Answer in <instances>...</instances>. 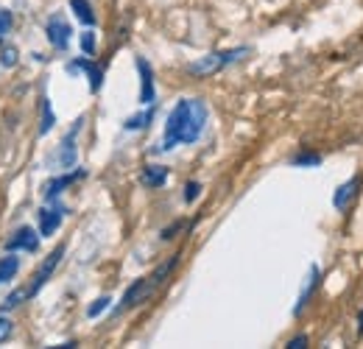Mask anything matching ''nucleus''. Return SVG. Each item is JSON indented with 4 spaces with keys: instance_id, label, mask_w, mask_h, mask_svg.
<instances>
[{
    "instance_id": "1",
    "label": "nucleus",
    "mask_w": 363,
    "mask_h": 349,
    "mask_svg": "<svg viewBox=\"0 0 363 349\" xmlns=\"http://www.w3.org/2000/svg\"><path fill=\"white\" fill-rule=\"evenodd\" d=\"M207 117H210V109H207V104L202 98H182V101H176V106L168 112L162 140H159V145L154 151L165 154V151H173L176 145H193L204 134Z\"/></svg>"
},
{
    "instance_id": "2",
    "label": "nucleus",
    "mask_w": 363,
    "mask_h": 349,
    "mask_svg": "<svg viewBox=\"0 0 363 349\" xmlns=\"http://www.w3.org/2000/svg\"><path fill=\"white\" fill-rule=\"evenodd\" d=\"M176 263H179V257H170L168 263H162L154 274H148V277H140V279H134L129 288H126V293H123V302H120V310H131V307H137V305H143V302H148L151 296H154V291L168 279V274L176 268Z\"/></svg>"
},
{
    "instance_id": "3",
    "label": "nucleus",
    "mask_w": 363,
    "mask_h": 349,
    "mask_svg": "<svg viewBox=\"0 0 363 349\" xmlns=\"http://www.w3.org/2000/svg\"><path fill=\"white\" fill-rule=\"evenodd\" d=\"M246 54H249L246 45H243V48H229V51H213V54H207V56L191 62V65H188V73L204 79V76H213V73H218V70H224V67L241 62Z\"/></svg>"
},
{
    "instance_id": "4",
    "label": "nucleus",
    "mask_w": 363,
    "mask_h": 349,
    "mask_svg": "<svg viewBox=\"0 0 363 349\" xmlns=\"http://www.w3.org/2000/svg\"><path fill=\"white\" fill-rule=\"evenodd\" d=\"M45 34H48V42L56 48V51H67L70 45V37H73V29L67 26V20L62 15H54L45 26Z\"/></svg>"
},
{
    "instance_id": "5",
    "label": "nucleus",
    "mask_w": 363,
    "mask_h": 349,
    "mask_svg": "<svg viewBox=\"0 0 363 349\" xmlns=\"http://www.w3.org/2000/svg\"><path fill=\"white\" fill-rule=\"evenodd\" d=\"M62 257H65V246H56V249H54V252L45 257V263L40 266V271H37L34 282L29 285V293H31V296H37V293H40V288H42V285L51 279V274L56 271V266L62 263Z\"/></svg>"
},
{
    "instance_id": "6",
    "label": "nucleus",
    "mask_w": 363,
    "mask_h": 349,
    "mask_svg": "<svg viewBox=\"0 0 363 349\" xmlns=\"http://www.w3.org/2000/svg\"><path fill=\"white\" fill-rule=\"evenodd\" d=\"M137 73H140V104L151 106L156 101V84H154V70L143 56H137Z\"/></svg>"
},
{
    "instance_id": "7",
    "label": "nucleus",
    "mask_w": 363,
    "mask_h": 349,
    "mask_svg": "<svg viewBox=\"0 0 363 349\" xmlns=\"http://www.w3.org/2000/svg\"><path fill=\"white\" fill-rule=\"evenodd\" d=\"M81 123H84V117H79L76 126L65 134V140H62V145H59V154H56L59 168H73V165H76V137H79V131H81Z\"/></svg>"
},
{
    "instance_id": "8",
    "label": "nucleus",
    "mask_w": 363,
    "mask_h": 349,
    "mask_svg": "<svg viewBox=\"0 0 363 349\" xmlns=\"http://www.w3.org/2000/svg\"><path fill=\"white\" fill-rule=\"evenodd\" d=\"M40 238L42 235H37V229H31V227H20L15 235H12V241L6 243V252H37L40 249Z\"/></svg>"
},
{
    "instance_id": "9",
    "label": "nucleus",
    "mask_w": 363,
    "mask_h": 349,
    "mask_svg": "<svg viewBox=\"0 0 363 349\" xmlns=\"http://www.w3.org/2000/svg\"><path fill=\"white\" fill-rule=\"evenodd\" d=\"M360 185H363V179L360 177H352V179H346L335 193H332V207L335 210H349V204L355 202V196H357V190H360Z\"/></svg>"
},
{
    "instance_id": "10",
    "label": "nucleus",
    "mask_w": 363,
    "mask_h": 349,
    "mask_svg": "<svg viewBox=\"0 0 363 349\" xmlns=\"http://www.w3.org/2000/svg\"><path fill=\"white\" fill-rule=\"evenodd\" d=\"M318 282H321V268H318V266H310V274H307V279H305V285H302V293H299V299H296V305H293V316H302V310L307 307V302H310V296L316 293Z\"/></svg>"
},
{
    "instance_id": "11",
    "label": "nucleus",
    "mask_w": 363,
    "mask_h": 349,
    "mask_svg": "<svg viewBox=\"0 0 363 349\" xmlns=\"http://www.w3.org/2000/svg\"><path fill=\"white\" fill-rule=\"evenodd\" d=\"M65 207H45L40 210V235L42 238H51L59 227H62V218H65Z\"/></svg>"
},
{
    "instance_id": "12",
    "label": "nucleus",
    "mask_w": 363,
    "mask_h": 349,
    "mask_svg": "<svg viewBox=\"0 0 363 349\" xmlns=\"http://www.w3.org/2000/svg\"><path fill=\"white\" fill-rule=\"evenodd\" d=\"M76 70H81V73L90 76V90H92V92L101 90V84H104V70H101L95 62H90V59H76V62L67 65V73H76Z\"/></svg>"
},
{
    "instance_id": "13",
    "label": "nucleus",
    "mask_w": 363,
    "mask_h": 349,
    "mask_svg": "<svg viewBox=\"0 0 363 349\" xmlns=\"http://www.w3.org/2000/svg\"><path fill=\"white\" fill-rule=\"evenodd\" d=\"M84 177V170H70V173H65V177H56V179H51L45 188H42V196L48 199V202H54L65 188H70L76 179H81Z\"/></svg>"
},
{
    "instance_id": "14",
    "label": "nucleus",
    "mask_w": 363,
    "mask_h": 349,
    "mask_svg": "<svg viewBox=\"0 0 363 349\" xmlns=\"http://www.w3.org/2000/svg\"><path fill=\"white\" fill-rule=\"evenodd\" d=\"M140 179H143V185L151 188V190H154V188H162V185L168 182V168H165V165H145Z\"/></svg>"
},
{
    "instance_id": "15",
    "label": "nucleus",
    "mask_w": 363,
    "mask_h": 349,
    "mask_svg": "<svg viewBox=\"0 0 363 349\" xmlns=\"http://www.w3.org/2000/svg\"><path fill=\"white\" fill-rule=\"evenodd\" d=\"M20 271V257H15V252H9L6 257H0V285L15 279Z\"/></svg>"
},
{
    "instance_id": "16",
    "label": "nucleus",
    "mask_w": 363,
    "mask_h": 349,
    "mask_svg": "<svg viewBox=\"0 0 363 349\" xmlns=\"http://www.w3.org/2000/svg\"><path fill=\"white\" fill-rule=\"evenodd\" d=\"M70 9H73V15H76L87 29L95 26V12H92V6H90V0H70Z\"/></svg>"
},
{
    "instance_id": "17",
    "label": "nucleus",
    "mask_w": 363,
    "mask_h": 349,
    "mask_svg": "<svg viewBox=\"0 0 363 349\" xmlns=\"http://www.w3.org/2000/svg\"><path fill=\"white\" fill-rule=\"evenodd\" d=\"M154 120V104L145 109V112H137V115H131V117H126V123H123V129L126 131H140V129H145L148 123Z\"/></svg>"
},
{
    "instance_id": "18",
    "label": "nucleus",
    "mask_w": 363,
    "mask_h": 349,
    "mask_svg": "<svg viewBox=\"0 0 363 349\" xmlns=\"http://www.w3.org/2000/svg\"><path fill=\"white\" fill-rule=\"evenodd\" d=\"M42 120H40V134H48L51 129H54V123H56V115H54V109H51V101L48 98H42Z\"/></svg>"
},
{
    "instance_id": "19",
    "label": "nucleus",
    "mask_w": 363,
    "mask_h": 349,
    "mask_svg": "<svg viewBox=\"0 0 363 349\" xmlns=\"http://www.w3.org/2000/svg\"><path fill=\"white\" fill-rule=\"evenodd\" d=\"M293 168H318L321 165V154H310V151H302L291 159Z\"/></svg>"
},
{
    "instance_id": "20",
    "label": "nucleus",
    "mask_w": 363,
    "mask_h": 349,
    "mask_svg": "<svg viewBox=\"0 0 363 349\" xmlns=\"http://www.w3.org/2000/svg\"><path fill=\"white\" fill-rule=\"evenodd\" d=\"M31 293H29V288H17V291H12L6 299H3V305H0V310H12V307H17V305H23V299H29Z\"/></svg>"
},
{
    "instance_id": "21",
    "label": "nucleus",
    "mask_w": 363,
    "mask_h": 349,
    "mask_svg": "<svg viewBox=\"0 0 363 349\" xmlns=\"http://www.w3.org/2000/svg\"><path fill=\"white\" fill-rule=\"evenodd\" d=\"M109 302H112L109 296H98V299H95V302L87 307V316H90V318H98V316H101V313L109 307Z\"/></svg>"
},
{
    "instance_id": "22",
    "label": "nucleus",
    "mask_w": 363,
    "mask_h": 349,
    "mask_svg": "<svg viewBox=\"0 0 363 349\" xmlns=\"http://www.w3.org/2000/svg\"><path fill=\"white\" fill-rule=\"evenodd\" d=\"M81 51H84L87 56L95 54V34H92V31H84V34H81Z\"/></svg>"
},
{
    "instance_id": "23",
    "label": "nucleus",
    "mask_w": 363,
    "mask_h": 349,
    "mask_svg": "<svg viewBox=\"0 0 363 349\" xmlns=\"http://www.w3.org/2000/svg\"><path fill=\"white\" fill-rule=\"evenodd\" d=\"M199 193H202V185H199V182H188V185H185V202H188V204H193V202L199 199Z\"/></svg>"
},
{
    "instance_id": "24",
    "label": "nucleus",
    "mask_w": 363,
    "mask_h": 349,
    "mask_svg": "<svg viewBox=\"0 0 363 349\" xmlns=\"http://www.w3.org/2000/svg\"><path fill=\"white\" fill-rule=\"evenodd\" d=\"M0 62H3L6 67H17V48L15 45L3 48V59H0Z\"/></svg>"
},
{
    "instance_id": "25",
    "label": "nucleus",
    "mask_w": 363,
    "mask_h": 349,
    "mask_svg": "<svg viewBox=\"0 0 363 349\" xmlns=\"http://www.w3.org/2000/svg\"><path fill=\"white\" fill-rule=\"evenodd\" d=\"M12 318H6V316H0V343L3 341H9V335H12Z\"/></svg>"
},
{
    "instance_id": "26",
    "label": "nucleus",
    "mask_w": 363,
    "mask_h": 349,
    "mask_svg": "<svg viewBox=\"0 0 363 349\" xmlns=\"http://www.w3.org/2000/svg\"><path fill=\"white\" fill-rule=\"evenodd\" d=\"M12 29V12L9 9H0V34Z\"/></svg>"
},
{
    "instance_id": "27",
    "label": "nucleus",
    "mask_w": 363,
    "mask_h": 349,
    "mask_svg": "<svg viewBox=\"0 0 363 349\" xmlns=\"http://www.w3.org/2000/svg\"><path fill=\"white\" fill-rule=\"evenodd\" d=\"M302 346H307V335L302 332V335H293L291 341H288V349H302Z\"/></svg>"
},
{
    "instance_id": "28",
    "label": "nucleus",
    "mask_w": 363,
    "mask_h": 349,
    "mask_svg": "<svg viewBox=\"0 0 363 349\" xmlns=\"http://www.w3.org/2000/svg\"><path fill=\"white\" fill-rule=\"evenodd\" d=\"M357 332L363 335V307H360V313H357Z\"/></svg>"
}]
</instances>
